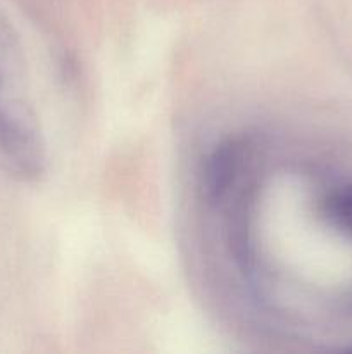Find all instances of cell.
I'll list each match as a JSON object with an SVG mask.
<instances>
[{
    "mask_svg": "<svg viewBox=\"0 0 352 354\" xmlns=\"http://www.w3.org/2000/svg\"><path fill=\"white\" fill-rule=\"evenodd\" d=\"M316 213L328 230L352 239V182L324 190L317 199Z\"/></svg>",
    "mask_w": 352,
    "mask_h": 354,
    "instance_id": "cell-2",
    "label": "cell"
},
{
    "mask_svg": "<svg viewBox=\"0 0 352 354\" xmlns=\"http://www.w3.org/2000/svg\"><path fill=\"white\" fill-rule=\"evenodd\" d=\"M48 149L23 33L0 6V159L17 178L37 180L47 171Z\"/></svg>",
    "mask_w": 352,
    "mask_h": 354,
    "instance_id": "cell-1",
    "label": "cell"
}]
</instances>
